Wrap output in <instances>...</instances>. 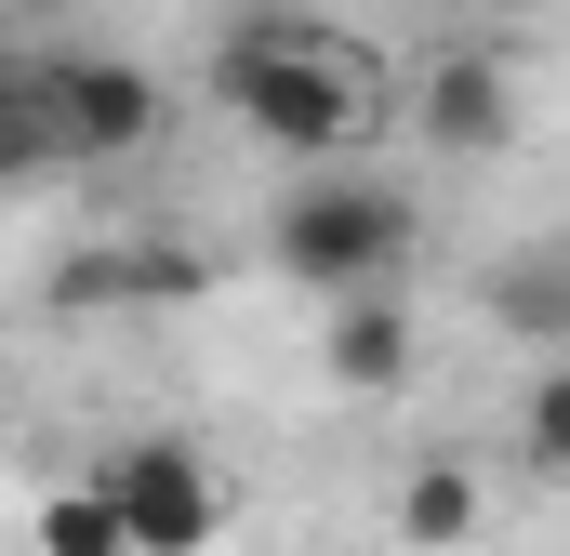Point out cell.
Returning <instances> with one entry per match:
<instances>
[{
	"label": "cell",
	"mask_w": 570,
	"mask_h": 556,
	"mask_svg": "<svg viewBox=\"0 0 570 556\" xmlns=\"http://www.w3.org/2000/svg\"><path fill=\"white\" fill-rule=\"evenodd\" d=\"M213 93L279 159H358V133H372V53L332 27H239L213 53Z\"/></svg>",
	"instance_id": "obj_1"
},
{
	"label": "cell",
	"mask_w": 570,
	"mask_h": 556,
	"mask_svg": "<svg viewBox=\"0 0 570 556\" xmlns=\"http://www.w3.org/2000/svg\"><path fill=\"white\" fill-rule=\"evenodd\" d=\"M266 266L292 291H399L412 266V199L385 186V172H305L279 212H266Z\"/></svg>",
	"instance_id": "obj_2"
},
{
	"label": "cell",
	"mask_w": 570,
	"mask_h": 556,
	"mask_svg": "<svg viewBox=\"0 0 570 556\" xmlns=\"http://www.w3.org/2000/svg\"><path fill=\"white\" fill-rule=\"evenodd\" d=\"M94 490H107V517H120V556H213L226 544V477H213V450H186V437H120V450L94 464Z\"/></svg>",
	"instance_id": "obj_3"
},
{
	"label": "cell",
	"mask_w": 570,
	"mask_h": 556,
	"mask_svg": "<svg viewBox=\"0 0 570 556\" xmlns=\"http://www.w3.org/2000/svg\"><path fill=\"white\" fill-rule=\"evenodd\" d=\"M27 107L53 120L67 159H134V146H159V80L120 67V53H40Z\"/></svg>",
	"instance_id": "obj_4"
},
{
	"label": "cell",
	"mask_w": 570,
	"mask_h": 556,
	"mask_svg": "<svg viewBox=\"0 0 570 556\" xmlns=\"http://www.w3.org/2000/svg\"><path fill=\"white\" fill-rule=\"evenodd\" d=\"M332 385L345 398H399L412 385V318H399V291H332Z\"/></svg>",
	"instance_id": "obj_5"
},
{
	"label": "cell",
	"mask_w": 570,
	"mask_h": 556,
	"mask_svg": "<svg viewBox=\"0 0 570 556\" xmlns=\"http://www.w3.org/2000/svg\"><path fill=\"white\" fill-rule=\"evenodd\" d=\"M425 133L438 146H504L518 133V67L504 53H438L425 67Z\"/></svg>",
	"instance_id": "obj_6"
},
{
	"label": "cell",
	"mask_w": 570,
	"mask_h": 556,
	"mask_svg": "<svg viewBox=\"0 0 570 556\" xmlns=\"http://www.w3.org/2000/svg\"><path fill=\"white\" fill-rule=\"evenodd\" d=\"M399 530H412V544H464V530H478V477H464V464H412V490H399Z\"/></svg>",
	"instance_id": "obj_7"
},
{
	"label": "cell",
	"mask_w": 570,
	"mask_h": 556,
	"mask_svg": "<svg viewBox=\"0 0 570 556\" xmlns=\"http://www.w3.org/2000/svg\"><path fill=\"white\" fill-rule=\"evenodd\" d=\"M491 305H504V318H518L531 345H570V278H558V252H518Z\"/></svg>",
	"instance_id": "obj_8"
},
{
	"label": "cell",
	"mask_w": 570,
	"mask_h": 556,
	"mask_svg": "<svg viewBox=\"0 0 570 556\" xmlns=\"http://www.w3.org/2000/svg\"><path fill=\"white\" fill-rule=\"evenodd\" d=\"M40 556H120V517H107L94 477L80 490H40Z\"/></svg>",
	"instance_id": "obj_9"
},
{
	"label": "cell",
	"mask_w": 570,
	"mask_h": 556,
	"mask_svg": "<svg viewBox=\"0 0 570 556\" xmlns=\"http://www.w3.org/2000/svg\"><path fill=\"white\" fill-rule=\"evenodd\" d=\"M53 159H67V146H53V120H40L27 80H13V93H0V186H27V172H53Z\"/></svg>",
	"instance_id": "obj_10"
},
{
	"label": "cell",
	"mask_w": 570,
	"mask_h": 556,
	"mask_svg": "<svg viewBox=\"0 0 570 556\" xmlns=\"http://www.w3.org/2000/svg\"><path fill=\"white\" fill-rule=\"evenodd\" d=\"M518 450H531L544 477L570 464V371H544V385H531V424H518Z\"/></svg>",
	"instance_id": "obj_11"
},
{
	"label": "cell",
	"mask_w": 570,
	"mask_h": 556,
	"mask_svg": "<svg viewBox=\"0 0 570 556\" xmlns=\"http://www.w3.org/2000/svg\"><path fill=\"white\" fill-rule=\"evenodd\" d=\"M464 13H544V0H464Z\"/></svg>",
	"instance_id": "obj_12"
},
{
	"label": "cell",
	"mask_w": 570,
	"mask_h": 556,
	"mask_svg": "<svg viewBox=\"0 0 570 556\" xmlns=\"http://www.w3.org/2000/svg\"><path fill=\"white\" fill-rule=\"evenodd\" d=\"M0 93H13V67H0Z\"/></svg>",
	"instance_id": "obj_13"
}]
</instances>
